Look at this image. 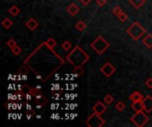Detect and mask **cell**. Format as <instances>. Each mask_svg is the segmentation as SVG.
<instances>
[{
    "label": "cell",
    "mask_w": 152,
    "mask_h": 127,
    "mask_svg": "<svg viewBox=\"0 0 152 127\" xmlns=\"http://www.w3.org/2000/svg\"><path fill=\"white\" fill-rule=\"evenodd\" d=\"M67 58L75 66H81L89 59V56L86 53L83 51L80 47L77 46L70 55H68Z\"/></svg>",
    "instance_id": "1"
},
{
    "label": "cell",
    "mask_w": 152,
    "mask_h": 127,
    "mask_svg": "<svg viewBox=\"0 0 152 127\" xmlns=\"http://www.w3.org/2000/svg\"><path fill=\"white\" fill-rule=\"evenodd\" d=\"M91 47L96 51V53L102 55L108 49L109 43L103 39L102 36L98 35L97 38H96L91 43Z\"/></svg>",
    "instance_id": "2"
},
{
    "label": "cell",
    "mask_w": 152,
    "mask_h": 127,
    "mask_svg": "<svg viewBox=\"0 0 152 127\" xmlns=\"http://www.w3.org/2000/svg\"><path fill=\"white\" fill-rule=\"evenodd\" d=\"M145 29L139 22H133L127 29V34L135 41L139 40L145 34Z\"/></svg>",
    "instance_id": "3"
},
{
    "label": "cell",
    "mask_w": 152,
    "mask_h": 127,
    "mask_svg": "<svg viewBox=\"0 0 152 127\" xmlns=\"http://www.w3.org/2000/svg\"><path fill=\"white\" fill-rule=\"evenodd\" d=\"M131 121L135 124V126L142 127L149 122V117L142 110L139 112H136L131 117Z\"/></svg>",
    "instance_id": "4"
},
{
    "label": "cell",
    "mask_w": 152,
    "mask_h": 127,
    "mask_svg": "<svg viewBox=\"0 0 152 127\" xmlns=\"http://www.w3.org/2000/svg\"><path fill=\"white\" fill-rule=\"evenodd\" d=\"M86 125L89 127H102L104 125L105 121L101 117V115L93 112V114L86 119Z\"/></svg>",
    "instance_id": "5"
},
{
    "label": "cell",
    "mask_w": 152,
    "mask_h": 127,
    "mask_svg": "<svg viewBox=\"0 0 152 127\" xmlns=\"http://www.w3.org/2000/svg\"><path fill=\"white\" fill-rule=\"evenodd\" d=\"M101 72L102 73V74L104 76H106L107 78H109V77H111L113 75V73L116 72V68L109 62H108L101 67Z\"/></svg>",
    "instance_id": "6"
},
{
    "label": "cell",
    "mask_w": 152,
    "mask_h": 127,
    "mask_svg": "<svg viewBox=\"0 0 152 127\" xmlns=\"http://www.w3.org/2000/svg\"><path fill=\"white\" fill-rule=\"evenodd\" d=\"M142 105H143V110H145L147 113L152 111V97L150 95H147L145 98H143Z\"/></svg>",
    "instance_id": "7"
},
{
    "label": "cell",
    "mask_w": 152,
    "mask_h": 127,
    "mask_svg": "<svg viewBox=\"0 0 152 127\" xmlns=\"http://www.w3.org/2000/svg\"><path fill=\"white\" fill-rule=\"evenodd\" d=\"M93 112L97 113L99 115H102V113H104L107 110V106L102 102H97L93 107Z\"/></svg>",
    "instance_id": "8"
},
{
    "label": "cell",
    "mask_w": 152,
    "mask_h": 127,
    "mask_svg": "<svg viewBox=\"0 0 152 127\" xmlns=\"http://www.w3.org/2000/svg\"><path fill=\"white\" fill-rule=\"evenodd\" d=\"M129 99L132 101V103L142 102L143 100V95L139 91H135L131 94V95L129 96Z\"/></svg>",
    "instance_id": "9"
},
{
    "label": "cell",
    "mask_w": 152,
    "mask_h": 127,
    "mask_svg": "<svg viewBox=\"0 0 152 127\" xmlns=\"http://www.w3.org/2000/svg\"><path fill=\"white\" fill-rule=\"evenodd\" d=\"M25 26H26L28 28H29L30 30L33 31V30H35L36 28L38 26V22H37L36 20H34L33 18H31V19H30L29 20H28V21L26 22Z\"/></svg>",
    "instance_id": "10"
},
{
    "label": "cell",
    "mask_w": 152,
    "mask_h": 127,
    "mask_svg": "<svg viewBox=\"0 0 152 127\" xmlns=\"http://www.w3.org/2000/svg\"><path fill=\"white\" fill-rule=\"evenodd\" d=\"M68 12L70 14V15H76V14L79 12V8L76 4H71L70 6L67 8Z\"/></svg>",
    "instance_id": "11"
},
{
    "label": "cell",
    "mask_w": 152,
    "mask_h": 127,
    "mask_svg": "<svg viewBox=\"0 0 152 127\" xmlns=\"http://www.w3.org/2000/svg\"><path fill=\"white\" fill-rule=\"evenodd\" d=\"M132 109L135 111V112H139L143 110V105H142V102H135L133 103L131 105Z\"/></svg>",
    "instance_id": "12"
},
{
    "label": "cell",
    "mask_w": 152,
    "mask_h": 127,
    "mask_svg": "<svg viewBox=\"0 0 152 127\" xmlns=\"http://www.w3.org/2000/svg\"><path fill=\"white\" fill-rule=\"evenodd\" d=\"M130 3L133 7H135L136 9H139L144 5L145 0H130Z\"/></svg>",
    "instance_id": "13"
},
{
    "label": "cell",
    "mask_w": 152,
    "mask_h": 127,
    "mask_svg": "<svg viewBox=\"0 0 152 127\" xmlns=\"http://www.w3.org/2000/svg\"><path fill=\"white\" fill-rule=\"evenodd\" d=\"M143 43L147 48L149 49L152 48V35L149 34L143 39Z\"/></svg>",
    "instance_id": "14"
},
{
    "label": "cell",
    "mask_w": 152,
    "mask_h": 127,
    "mask_svg": "<svg viewBox=\"0 0 152 127\" xmlns=\"http://www.w3.org/2000/svg\"><path fill=\"white\" fill-rule=\"evenodd\" d=\"M9 12L11 13V15L12 16H17L18 14L20 13V9L16 6V5H13L9 9Z\"/></svg>",
    "instance_id": "15"
},
{
    "label": "cell",
    "mask_w": 152,
    "mask_h": 127,
    "mask_svg": "<svg viewBox=\"0 0 152 127\" xmlns=\"http://www.w3.org/2000/svg\"><path fill=\"white\" fill-rule=\"evenodd\" d=\"M2 25H3V26H4L5 28H6V29H9V28L12 26V21L10 19L6 18V19H5V20H3Z\"/></svg>",
    "instance_id": "16"
},
{
    "label": "cell",
    "mask_w": 152,
    "mask_h": 127,
    "mask_svg": "<svg viewBox=\"0 0 152 127\" xmlns=\"http://www.w3.org/2000/svg\"><path fill=\"white\" fill-rule=\"evenodd\" d=\"M76 28H77V29L78 31L82 32V31L86 28V24H85V22L82 21V20H79V21L76 24Z\"/></svg>",
    "instance_id": "17"
},
{
    "label": "cell",
    "mask_w": 152,
    "mask_h": 127,
    "mask_svg": "<svg viewBox=\"0 0 152 127\" xmlns=\"http://www.w3.org/2000/svg\"><path fill=\"white\" fill-rule=\"evenodd\" d=\"M36 103L37 104V105H41V106H44L46 103V102H47V100L44 97V96H42V97H40V98H37V99H36Z\"/></svg>",
    "instance_id": "18"
},
{
    "label": "cell",
    "mask_w": 152,
    "mask_h": 127,
    "mask_svg": "<svg viewBox=\"0 0 152 127\" xmlns=\"http://www.w3.org/2000/svg\"><path fill=\"white\" fill-rule=\"evenodd\" d=\"M46 45H47L50 49H53V48H54L55 46H56V41H55V40L53 39V38L48 39V40L46 41Z\"/></svg>",
    "instance_id": "19"
},
{
    "label": "cell",
    "mask_w": 152,
    "mask_h": 127,
    "mask_svg": "<svg viewBox=\"0 0 152 127\" xmlns=\"http://www.w3.org/2000/svg\"><path fill=\"white\" fill-rule=\"evenodd\" d=\"M115 107H116V109H117L118 111H120V112H121V111H123L124 109H126V104L124 103L123 102H118V103L116 104V106H115Z\"/></svg>",
    "instance_id": "20"
},
{
    "label": "cell",
    "mask_w": 152,
    "mask_h": 127,
    "mask_svg": "<svg viewBox=\"0 0 152 127\" xmlns=\"http://www.w3.org/2000/svg\"><path fill=\"white\" fill-rule=\"evenodd\" d=\"M61 48L64 50H70L71 49V43L68 41H64L63 43L61 44Z\"/></svg>",
    "instance_id": "21"
},
{
    "label": "cell",
    "mask_w": 152,
    "mask_h": 127,
    "mask_svg": "<svg viewBox=\"0 0 152 127\" xmlns=\"http://www.w3.org/2000/svg\"><path fill=\"white\" fill-rule=\"evenodd\" d=\"M114 101V98L112 97V95L110 94H107L105 97H104V102L107 103V104H111Z\"/></svg>",
    "instance_id": "22"
},
{
    "label": "cell",
    "mask_w": 152,
    "mask_h": 127,
    "mask_svg": "<svg viewBox=\"0 0 152 127\" xmlns=\"http://www.w3.org/2000/svg\"><path fill=\"white\" fill-rule=\"evenodd\" d=\"M112 12L115 14V15L118 16V15H120V14H121L123 12H122L121 7H120V6H118V5H117V6H115V7L112 9Z\"/></svg>",
    "instance_id": "23"
},
{
    "label": "cell",
    "mask_w": 152,
    "mask_h": 127,
    "mask_svg": "<svg viewBox=\"0 0 152 127\" xmlns=\"http://www.w3.org/2000/svg\"><path fill=\"white\" fill-rule=\"evenodd\" d=\"M118 17V20L121 21V22H125L127 19H128V15L126 13V12H122L120 15L117 16Z\"/></svg>",
    "instance_id": "24"
},
{
    "label": "cell",
    "mask_w": 152,
    "mask_h": 127,
    "mask_svg": "<svg viewBox=\"0 0 152 127\" xmlns=\"http://www.w3.org/2000/svg\"><path fill=\"white\" fill-rule=\"evenodd\" d=\"M74 73L77 74L78 76H80L83 73H84V70H83V68L81 66H76V68L74 69Z\"/></svg>",
    "instance_id": "25"
},
{
    "label": "cell",
    "mask_w": 152,
    "mask_h": 127,
    "mask_svg": "<svg viewBox=\"0 0 152 127\" xmlns=\"http://www.w3.org/2000/svg\"><path fill=\"white\" fill-rule=\"evenodd\" d=\"M16 41L13 40V39H10L7 42H6V45L9 47V48H11V49H12L13 47H15L16 46Z\"/></svg>",
    "instance_id": "26"
},
{
    "label": "cell",
    "mask_w": 152,
    "mask_h": 127,
    "mask_svg": "<svg viewBox=\"0 0 152 127\" xmlns=\"http://www.w3.org/2000/svg\"><path fill=\"white\" fill-rule=\"evenodd\" d=\"M12 52L15 54V56H18L21 52V49L19 47V46H15V47H13L12 49Z\"/></svg>",
    "instance_id": "27"
},
{
    "label": "cell",
    "mask_w": 152,
    "mask_h": 127,
    "mask_svg": "<svg viewBox=\"0 0 152 127\" xmlns=\"http://www.w3.org/2000/svg\"><path fill=\"white\" fill-rule=\"evenodd\" d=\"M19 73H21V74H27L28 73V72H29V69H28L25 65H22L21 67H20V69H19Z\"/></svg>",
    "instance_id": "28"
},
{
    "label": "cell",
    "mask_w": 152,
    "mask_h": 127,
    "mask_svg": "<svg viewBox=\"0 0 152 127\" xmlns=\"http://www.w3.org/2000/svg\"><path fill=\"white\" fill-rule=\"evenodd\" d=\"M145 85L147 86L148 88L151 89V88H152V78H149V79L145 81Z\"/></svg>",
    "instance_id": "29"
},
{
    "label": "cell",
    "mask_w": 152,
    "mask_h": 127,
    "mask_svg": "<svg viewBox=\"0 0 152 127\" xmlns=\"http://www.w3.org/2000/svg\"><path fill=\"white\" fill-rule=\"evenodd\" d=\"M106 0H97V1H96V3H97V5H100V6H103L105 4H106Z\"/></svg>",
    "instance_id": "30"
},
{
    "label": "cell",
    "mask_w": 152,
    "mask_h": 127,
    "mask_svg": "<svg viewBox=\"0 0 152 127\" xmlns=\"http://www.w3.org/2000/svg\"><path fill=\"white\" fill-rule=\"evenodd\" d=\"M79 1L83 4V5H89L93 0H79Z\"/></svg>",
    "instance_id": "31"
},
{
    "label": "cell",
    "mask_w": 152,
    "mask_h": 127,
    "mask_svg": "<svg viewBox=\"0 0 152 127\" xmlns=\"http://www.w3.org/2000/svg\"><path fill=\"white\" fill-rule=\"evenodd\" d=\"M17 96H18V101H21V99H22V94H21L20 93L17 94Z\"/></svg>",
    "instance_id": "32"
},
{
    "label": "cell",
    "mask_w": 152,
    "mask_h": 127,
    "mask_svg": "<svg viewBox=\"0 0 152 127\" xmlns=\"http://www.w3.org/2000/svg\"><path fill=\"white\" fill-rule=\"evenodd\" d=\"M26 106H27V109H28V110H32L31 106H30V104H26Z\"/></svg>",
    "instance_id": "33"
},
{
    "label": "cell",
    "mask_w": 152,
    "mask_h": 127,
    "mask_svg": "<svg viewBox=\"0 0 152 127\" xmlns=\"http://www.w3.org/2000/svg\"><path fill=\"white\" fill-rule=\"evenodd\" d=\"M17 88H18V90H19V91H21V90H22V87H21V85H18V87H17Z\"/></svg>",
    "instance_id": "34"
},
{
    "label": "cell",
    "mask_w": 152,
    "mask_h": 127,
    "mask_svg": "<svg viewBox=\"0 0 152 127\" xmlns=\"http://www.w3.org/2000/svg\"><path fill=\"white\" fill-rule=\"evenodd\" d=\"M22 79L23 80H26L27 79V75L26 74H22Z\"/></svg>",
    "instance_id": "35"
},
{
    "label": "cell",
    "mask_w": 152,
    "mask_h": 127,
    "mask_svg": "<svg viewBox=\"0 0 152 127\" xmlns=\"http://www.w3.org/2000/svg\"><path fill=\"white\" fill-rule=\"evenodd\" d=\"M21 108H22V103L18 104V109H21Z\"/></svg>",
    "instance_id": "36"
}]
</instances>
